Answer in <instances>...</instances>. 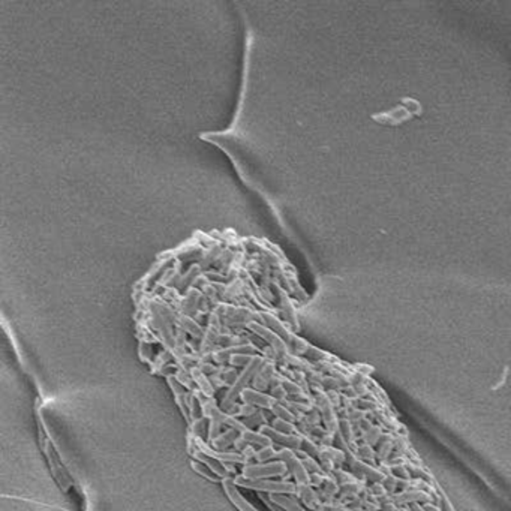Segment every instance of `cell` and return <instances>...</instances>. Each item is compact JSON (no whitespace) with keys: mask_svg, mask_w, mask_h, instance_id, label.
Wrapping results in <instances>:
<instances>
[{"mask_svg":"<svg viewBox=\"0 0 511 511\" xmlns=\"http://www.w3.org/2000/svg\"><path fill=\"white\" fill-rule=\"evenodd\" d=\"M263 433L267 435L270 439H274L276 443L284 445H288V447H292V448H300L301 447V443L303 439L300 436H295V435H285L282 432H276L274 429L271 427H263Z\"/></svg>","mask_w":511,"mask_h":511,"instance_id":"52a82bcc","label":"cell"},{"mask_svg":"<svg viewBox=\"0 0 511 511\" xmlns=\"http://www.w3.org/2000/svg\"><path fill=\"white\" fill-rule=\"evenodd\" d=\"M236 484L246 487V489H253L258 492H267L271 495L276 493H295L297 487L288 483V481H267L264 478H246V477H237L234 480Z\"/></svg>","mask_w":511,"mask_h":511,"instance_id":"6da1fadb","label":"cell"},{"mask_svg":"<svg viewBox=\"0 0 511 511\" xmlns=\"http://www.w3.org/2000/svg\"><path fill=\"white\" fill-rule=\"evenodd\" d=\"M393 447H394L393 436H391V435H388V433L382 435V436H381V439H379V447H378L379 457L384 460V459L388 456V453L391 451V448H393Z\"/></svg>","mask_w":511,"mask_h":511,"instance_id":"8fae6325","label":"cell"},{"mask_svg":"<svg viewBox=\"0 0 511 511\" xmlns=\"http://www.w3.org/2000/svg\"><path fill=\"white\" fill-rule=\"evenodd\" d=\"M358 406H361V409L364 411H375L377 402L375 399H358Z\"/></svg>","mask_w":511,"mask_h":511,"instance_id":"44dd1931","label":"cell"},{"mask_svg":"<svg viewBox=\"0 0 511 511\" xmlns=\"http://www.w3.org/2000/svg\"><path fill=\"white\" fill-rule=\"evenodd\" d=\"M274 459H279L281 462H284L287 468H289V471L292 472V475L297 478V481L300 484H308L309 483V475L306 472V468L305 465L300 462V459H297L294 456L292 451H289L288 448H284L281 451H276L274 454Z\"/></svg>","mask_w":511,"mask_h":511,"instance_id":"7a4b0ae2","label":"cell"},{"mask_svg":"<svg viewBox=\"0 0 511 511\" xmlns=\"http://www.w3.org/2000/svg\"><path fill=\"white\" fill-rule=\"evenodd\" d=\"M339 427H340V433L343 435L345 441H348L350 444L354 443L356 436H354V424L350 422L348 419H342L339 422Z\"/></svg>","mask_w":511,"mask_h":511,"instance_id":"7c38bea8","label":"cell"},{"mask_svg":"<svg viewBox=\"0 0 511 511\" xmlns=\"http://www.w3.org/2000/svg\"><path fill=\"white\" fill-rule=\"evenodd\" d=\"M321 384L327 388H332V390H336V388H340V381L337 378H333V377H324Z\"/></svg>","mask_w":511,"mask_h":511,"instance_id":"d6986e66","label":"cell"},{"mask_svg":"<svg viewBox=\"0 0 511 511\" xmlns=\"http://www.w3.org/2000/svg\"><path fill=\"white\" fill-rule=\"evenodd\" d=\"M381 436H382V432H381V427H378V426H372V427H369L364 433H363V438H364V443H367V444H370V445H375V444H378L379 443V439H381Z\"/></svg>","mask_w":511,"mask_h":511,"instance_id":"5bb4252c","label":"cell"},{"mask_svg":"<svg viewBox=\"0 0 511 511\" xmlns=\"http://www.w3.org/2000/svg\"><path fill=\"white\" fill-rule=\"evenodd\" d=\"M261 423H263L261 414H253V417H250V419L245 420V426L246 427H250V426H257V424H261Z\"/></svg>","mask_w":511,"mask_h":511,"instance_id":"cb8c5ba5","label":"cell"},{"mask_svg":"<svg viewBox=\"0 0 511 511\" xmlns=\"http://www.w3.org/2000/svg\"><path fill=\"white\" fill-rule=\"evenodd\" d=\"M279 429V430H282V432H294L295 430V427L291 424V423H288V422H285V420H277V422H274V429Z\"/></svg>","mask_w":511,"mask_h":511,"instance_id":"7402d4cb","label":"cell"},{"mask_svg":"<svg viewBox=\"0 0 511 511\" xmlns=\"http://www.w3.org/2000/svg\"><path fill=\"white\" fill-rule=\"evenodd\" d=\"M274 454H276V451L273 450L271 445H268V447H263V450H260V451L255 454V457H257L260 462H264V460H268V459L274 457Z\"/></svg>","mask_w":511,"mask_h":511,"instance_id":"e0dca14e","label":"cell"},{"mask_svg":"<svg viewBox=\"0 0 511 511\" xmlns=\"http://www.w3.org/2000/svg\"><path fill=\"white\" fill-rule=\"evenodd\" d=\"M242 396H243V399H245V402H247V403H257V405H261V406H267V408H270V406L273 405L271 398L264 396L263 393L252 391V390H245Z\"/></svg>","mask_w":511,"mask_h":511,"instance_id":"9c48e42d","label":"cell"},{"mask_svg":"<svg viewBox=\"0 0 511 511\" xmlns=\"http://www.w3.org/2000/svg\"><path fill=\"white\" fill-rule=\"evenodd\" d=\"M223 489H225V493L228 495V498L231 499V502L239 508L240 511H258L253 505H250L245 498L240 495V492L237 490L236 487V483L231 481L229 478H225L222 481Z\"/></svg>","mask_w":511,"mask_h":511,"instance_id":"277c9868","label":"cell"},{"mask_svg":"<svg viewBox=\"0 0 511 511\" xmlns=\"http://www.w3.org/2000/svg\"><path fill=\"white\" fill-rule=\"evenodd\" d=\"M358 451L361 453L363 457H366V459H369V460L374 459V450H372V445L370 444H367V443L361 444L358 447Z\"/></svg>","mask_w":511,"mask_h":511,"instance_id":"ffe728a7","label":"cell"},{"mask_svg":"<svg viewBox=\"0 0 511 511\" xmlns=\"http://www.w3.org/2000/svg\"><path fill=\"white\" fill-rule=\"evenodd\" d=\"M301 445L305 447V450H306V451H308L309 454H313V456L319 454V448H318L316 445L313 444L311 439H303V443H301Z\"/></svg>","mask_w":511,"mask_h":511,"instance_id":"603a6c76","label":"cell"},{"mask_svg":"<svg viewBox=\"0 0 511 511\" xmlns=\"http://www.w3.org/2000/svg\"><path fill=\"white\" fill-rule=\"evenodd\" d=\"M236 439H237V432L229 430V432L221 435L218 439H215V445H216V448H223V447H226V444L236 443Z\"/></svg>","mask_w":511,"mask_h":511,"instance_id":"9a60e30c","label":"cell"},{"mask_svg":"<svg viewBox=\"0 0 511 511\" xmlns=\"http://www.w3.org/2000/svg\"><path fill=\"white\" fill-rule=\"evenodd\" d=\"M194 457L198 459L201 463H205V467L210 468L218 477H221L223 480H225V478H229V471H226V468L223 467V463L221 460H218V459H215V457L205 454L204 451H195V453H194Z\"/></svg>","mask_w":511,"mask_h":511,"instance_id":"8992f818","label":"cell"},{"mask_svg":"<svg viewBox=\"0 0 511 511\" xmlns=\"http://www.w3.org/2000/svg\"><path fill=\"white\" fill-rule=\"evenodd\" d=\"M260 498H261V499L266 502L267 505L270 507V510L271 511H284L282 510V507H279V505H274V504H273V501H271V499H268V498H266L264 495H260Z\"/></svg>","mask_w":511,"mask_h":511,"instance_id":"d4e9b609","label":"cell"},{"mask_svg":"<svg viewBox=\"0 0 511 511\" xmlns=\"http://www.w3.org/2000/svg\"><path fill=\"white\" fill-rule=\"evenodd\" d=\"M270 499L274 502V504H277L279 507H282L284 510H287V511H305L294 499H291V498H288V496H284L282 493H276V495H271L270 496Z\"/></svg>","mask_w":511,"mask_h":511,"instance_id":"ba28073f","label":"cell"},{"mask_svg":"<svg viewBox=\"0 0 511 511\" xmlns=\"http://www.w3.org/2000/svg\"><path fill=\"white\" fill-rule=\"evenodd\" d=\"M242 438L245 439L246 443L249 444H257L261 447H268L271 445V441L267 435H261V433H253V432H245L242 433Z\"/></svg>","mask_w":511,"mask_h":511,"instance_id":"30bf717a","label":"cell"},{"mask_svg":"<svg viewBox=\"0 0 511 511\" xmlns=\"http://www.w3.org/2000/svg\"><path fill=\"white\" fill-rule=\"evenodd\" d=\"M287 465L284 462L267 463V465H247L243 468V477L246 478H266L274 475H284L287 472Z\"/></svg>","mask_w":511,"mask_h":511,"instance_id":"3957f363","label":"cell"},{"mask_svg":"<svg viewBox=\"0 0 511 511\" xmlns=\"http://www.w3.org/2000/svg\"><path fill=\"white\" fill-rule=\"evenodd\" d=\"M192 468L198 472V474H201L202 477H205L207 480H210V481H219V478L221 477H218L212 469L208 467H202L201 463H197V462H194L192 463Z\"/></svg>","mask_w":511,"mask_h":511,"instance_id":"2e32d148","label":"cell"},{"mask_svg":"<svg viewBox=\"0 0 511 511\" xmlns=\"http://www.w3.org/2000/svg\"><path fill=\"white\" fill-rule=\"evenodd\" d=\"M258 363H260V360H255L253 361V364H250L249 367H246V370L240 375V378L237 379V382H236V385H234V388L229 391V394L226 396V400H223V408H226V406H229L233 402H234V399L237 398V394L245 388V385H246V382L249 381V379L252 378V375L255 374V370L258 369Z\"/></svg>","mask_w":511,"mask_h":511,"instance_id":"5b68a950","label":"cell"},{"mask_svg":"<svg viewBox=\"0 0 511 511\" xmlns=\"http://www.w3.org/2000/svg\"><path fill=\"white\" fill-rule=\"evenodd\" d=\"M298 493H300V498L306 502V505H309L311 508L316 505V502H318L316 495L306 484H298Z\"/></svg>","mask_w":511,"mask_h":511,"instance_id":"4fadbf2b","label":"cell"},{"mask_svg":"<svg viewBox=\"0 0 511 511\" xmlns=\"http://www.w3.org/2000/svg\"><path fill=\"white\" fill-rule=\"evenodd\" d=\"M273 409H274V414H277V415H281V417H282V420H285V422H289V423L294 422V415H292L291 412H288L285 408L274 405V406H273Z\"/></svg>","mask_w":511,"mask_h":511,"instance_id":"ac0fdd59","label":"cell"}]
</instances>
